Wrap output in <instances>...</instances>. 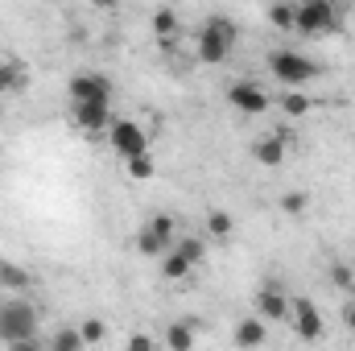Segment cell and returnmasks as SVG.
Listing matches in <instances>:
<instances>
[{
  "label": "cell",
  "mask_w": 355,
  "mask_h": 351,
  "mask_svg": "<svg viewBox=\"0 0 355 351\" xmlns=\"http://www.w3.org/2000/svg\"><path fill=\"white\" fill-rule=\"evenodd\" d=\"M236 33H240V25H236L232 17L211 12V17L202 21V29H198V42H194L198 62H202V67H219V62H227V58H232V46H236Z\"/></svg>",
  "instance_id": "cell-1"
},
{
  "label": "cell",
  "mask_w": 355,
  "mask_h": 351,
  "mask_svg": "<svg viewBox=\"0 0 355 351\" xmlns=\"http://www.w3.org/2000/svg\"><path fill=\"white\" fill-rule=\"evenodd\" d=\"M42 314L29 298H0V343H25V339H42Z\"/></svg>",
  "instance_id": "cell-2"
},
{
  "label": "cell",
  "mask_w": 355,
  "mask_h": 351,
  "mask_svg": "<svg viewBox=\"0 0 355 351\" xmlns=\"http://www.w3.org/2000/svg\"><path fill=\"white\" fill-rule=\"evenodd\" d=\"M178 236H182V232H178V219H174V215H166V211H157V215H149V219L137 228V240H132V244H137V252H141V257L162 261V257L174 248Z\"/></svg>",
  "instance_id": "cell-3"
},
{
  "label": "cell",
  "mask_w": 355,
  "mask_h": 351,
  "mask_svg": "<svg viewBox=\"0 0 355 351\" xmlns=\"http://www.w3.org/2000/svg\"><path fill=\"white\" fill-rule=\"evenodd\" d=\"M268 75L285 91H293V87H306L310 79H318V62H310L297 50H272L268 54Z\"/></svg>",
  "instance_id": "cell-4"
},
{
  "label": "cell",
  "mask_w": 355,
  "mask_h": 351,
  "mask_svg": "<svg viewBox=\"0 0 355 351\" xmlns=\"http://www.w3.org/2000/svg\"><path fill=\"white\" fill-rule=\"evenodd\" d=\"M67 95H71V108H112L116 87L99 71H75L71 83H67Z\"/></svg>",
  "instance_id": "cell-5"
},
{
  "label": "cell",
  "mask_w": 355,
  "mask_h": 351,
  "mask_svg": "<svg viewBox=\"0 0 355 351\" xmlns=\"http://www.w3.org/2000/svg\"><path fill=\"white\" fill-rule=\"evenodd\" d=\"M339 25V8L331 4V0H302L297 4V29L293 33H302V37H322V33H331Z\"/></svg>",
  "instance_id": "cell-6"
},
{
  "label": "cell",
  "mask_w": 355,
  "mask_h": 351,
  "mask_svg": "<svg viewBox=\"0 0 355 351\" xmlns=\"http://www.w3.org/2000/svg\"><path fill=\"white\" fill-rule=\"evenodd\" d=\"M107 145H112V153H116L120 162H128V157H137V153H149V132H145V124H137V120H112Z\"/></svg>",
  "instance_id": "cell-7"
},
{
  "label": "cell",
  "mask_w": 355,
  "mask_h": 351,
  "mask_svg": "<svg viewBox=\"0 0 355 351\" xmlns=\"http://www.w3.org/2000/svg\"><path fill=\"white\" fill-rule=\"evenodd\" d=\"M227 103H232V112H240V116H265L268 108H272V95H268L257 79H236V83L227 87Z\"/></svg>",
  "instance_id": "cell-8"
},
{
  "label": "cell",
  "mask_w": 355,
  "mask_h": 351,
  "mask_svg": "<svg viewBox=\"0 0 355 351\" xmlns=\"http://www.w3.org/2000/svg\"><path fill=\"white\" fill-rule=\"evenodd\" d=\"M289 323H293V335H297L302 343H318V339L327 335V318H322V310H318L310 298H293Z\"/></svg>",
  "instance_id": "cell-9"
},
{
  "label": "cell",
  "mask_w": 355,
  "mask_h": 351,
  "mask_svg": "<svg viewBox=\"0 0 355 351\" xmlns=\"http://www.w3.org/2000/svg\"><path fill=\"white\" fill-rule=\"evenodd\" d=\"M289 310H293V298L285 293L281 281H265L257 289V318H265L268 327L272 323H289Z\"/></svg>",
  "instance_id": "cell-10"
},
{
  "label": "cell",
  "mask_w": 355,
  "mask_h": 351,
  "mask_svg": "<svg viewBox=\"0 0 355 351\" xmlns=\"http://www.w3.org/2000/svg\"><path fill=\"white\" fill-rule=\"evenodd\" d=\"M285 157H289V137L285 132H261L257 141H252V162L257 166H265V170H277V166H285Z\"/></svg>",
  "instance_id": "cell-11"
},
{
  "label": "cell",
  "mask_w": 355,
  "mask_h": 351,
  "mask_svg": "<svg viewBox=\"0 0 355 351\" xmlns=\"http://www.w3.org/2000/svg\"><path fill=\"white\" fill-rule=\"evenodd\" d=\"M112 108H71V124L83 132V137H107L112 128Z\"/></svg>",
  "instance_id": "cell-12"
},
{
  "label": "cell",
  "mask_w": 355,
  "mask_h": 351,
  "mask_svg": "<svg viewBox=\"0 0 355 351\" xmlns=\"http://www.w3.org/2000/svg\"><path fill=\"white\" fill-rule=\"evenodd\" d=\"M265 339H268V323L265 318H257V314H248V318H240V323L232 327V343H236L240 351L265 348Z\"/></svg>",
  "instance_id": "cell-13"
},
{
  "label": "cell",
  "mask_w": 355,
  "mask_h": 351,
  "mask_svg": "<svg viewBox=\"0 0 355 351\" xmlns=\"http://www.w3.org/2000/svg\"><path fill=\"white\" fill-rule=\"evenodd\" d=\"M33 289V273L12 261H0V293L4 298H25Z\"/></svg>",
  "instance_id": "cell-14"
},
{
  "label": "cell",
  "mask_w": 355,
  "mask_h": 351,
  "mask_svg": "<svg viewBox=\"0 0 355 351\" xmlns=\"http://www.w3.org/2000/svg\"><path fill=\"white\" fill-rule=\"evenodd\" d=\"M277 112H281L285 120H306V116L314 112V95H310V91H302V87L281 91V95H277Z\"/></svg>",
  "instance_id": "cell-15"
},
{
  "label": "cell",
  "mask_w": 355,
  "mask_h": 351,
  "mask_svg": "<svg viewBox=\"0 0 355 351\" xmlns=\"http://www.w3.org/2000/svg\"><path fill=\"white\" fill-rule=\"evenodd\" d=\"M162 348L166 351H194V323L174 318V323L162 331Z\"/></svg>",
  "instance_id": "cell-16"
},
{
  "label": "cell",
  "mask_w": 355,
  "mask_h": 351,
  "mask_svg": "<svg viewBox=\"0 0 355 351\" xmlns=\"http://www.w3.org/2000/svg\"><path fill=\"white\" fill-rule=\"evenodd\" d=\"M174 252L182 261L190 264V268H198V264L207 261V236H194V232H182L174 240Z\"/></svg>",
  "instance_id": "cell-17"
},
{
  "label": "cell",
  "mask_w": 355,
  "mask_h": 351,
  "mask_svg": "<svg viewBox=\"0 0 355 351\" xmlns=\"http://www.w3.org/2000/svg\"><path fill=\"white\" fill-rule=\"evenodd\" d=\"M153 33H157L162 46H174L178 37H182V17H178L174 8H157L153 12Z\"/></svg>",
  "instance_id": "cell-18"
},
{
  "label": "cell",
  "mask_w": 355,
  "mask_h": 351,
  "mask_svg": "<svg viewBox=\"0 0 355 351\" xmlns=\"http://www.w3.org/2000/svg\"><path fill=\"white\" fill-rule=\"evenodd\" d=\"M232 232H236V219H232V211H223V207H211V211H207V240H232Z\"/></svg>",
  "instance_id": "cell-19"
},
{
  "label": "cell",
  "mask_w": 355,
  "mask_h": 351,
  "mask_svg": "<svg viewBox=\"0 0 355 351\" xmlns=\"http://www.w3.org/2000/svg\"><path fill=\"white\" fill-rule=\"evenodd\" d=\"M46 351H87V348L79 339V327H54L50 339H46Z\"/></svg>",
  "instance_id": "cell-20"
},
{
  "label": "cell",
  "mask_w": 355,
  "mask_h": 351,
  "mask_svg": "<svg viewBox=\"0 0 355 351\" xmlns=\"http://www.w3.org/2000/svg\"><path fill=\"white\" fill-rule=\"evenodd\" d=\"M21 87H25L21 62H17V58H0V99H4V95H17Z\"/></svg>",
  "instance_id": "cell-21"
},
{
  "label": "cell",
  "mask_w": 355,
  "mask_h": 351,
  "mask_svg": "<svg viewBox=\"0 0 355 351\" xmlns=\"http://www.w3.org/2000/svg\"><path fill=\"white\" fill-rule=\"evenodd\" d=\"M75 327H79V339H83V348H99V343L107 339V331H112V327H107L103 318H95V314H91V318H79Z\"/></svg>",
  "instance_id": "cell-22"
},
{
  "label": "cell",
  "mask_w": 355,
  "mask_h": 351,
  "mask_svg": "<svg viewBox=\"0 0 355 351\" xmlns=\"http://www.w3.org/2000/svg\"><path fill=\"white\" fill-rule=\"evenodd\" d=\"M268 25L281 29V33H293L297 29V4H272L268 8Z\"/></svg>",
  "instance_id": "cell-23"
},
{
  "label": "cell",
  "mask_w": 355,
  "mask_h": 351,
  "mask_svg": "<svg viewBox=\"0 0 355 351\" xmlns=\"http://www.w3.org/2000/svg\"><path fill=\"white\" fill-rule=\"evenodd\" d=\"M277 207H281L289 219H302V215L310 211V194H306V190H285V194L277 198Z\"/></svg>",
  "instance_id": "cell-24"
},
{
  "label": "cell",
  "mask_w": 355,
  "mask_h": 351,
  "mask_svg": "<svg viewBox=\"0 0 355 351\" xmlns=\"http://www.w3.org/2000/svg\"><path fill=\"white\" fill-rule=\"evenodd\" d=\"M124 174L132 178V182H149V178L157 174L153 153H137V157H128V162H124Z\"/></svg>",
  "instance_id": "cell-25"
},
{
  "label": "cell",
  "mask_w": 355,
  "mask_h": 351,
  "mask_svg": "<svg viewBox=\"0 0 355 351\" xmlns=\"http://www.w3.org/2000/svg\"><path fill=\"white\" fill-rule=\"evenodd\" d=\"M190 273H194V268H190V264L182 261V257H178L174 248H170V252L162 257V277H166V281H186Z\"/></svg>",
  "instance_id": "cell-26"
},
{
  "label": "cell",
  "mask_w": 355,
  "mask_h": 351,
  "mask_svg": "<svg viewBox=\"0 0 355 351\" xmlns=\"http://www.w3.org/2000/svg\"><path fill=\"white\" fill-rule=\"evenodd\" d=\"M124 351H162V343H157L149 331H132L128 343H124Z\"/></svg>",
  "instance_id": "cell-27"
},
{
  "label": "cell",
  "mask_w": 355,
  "mask_h": 351,
  "mask_svg": "<svg viewBox=\"0 0 355 351\" xmlns=\"http://www.w3.org/2000/svg\"><path fill=\"white\" fill-rule=\"evenodd\" d=\"M331 285H335V289H347V293H352V289H355V273L347 268V264H331Z\"/></svg>",
  "instance_id": "cell-28"
},
{
  "label": "cell",
  "mask_w": 355,
  "mask_h": 351,
  "mask_svg": "<svg viewBox=\"0 0 355 351\" xmlns=\"http://www.w3.org/2000/svg\"><path fill=\"white\" fill-rule=\"evenodd\" d=\"M4 351H46V343L42 339H25V343H8Z\"/></svg>",
  "instance_id": "cell-29"
},
{
  "label": "cell",
  "mask_w": 355,
  "mask_h": 351,
  "mask_svg": "<svg viewBox=\"0 0 355 351\" xmlns=\"http://www.w3.org/2000/svg\"><path fill=\"white\" fill-rule=\"evenodd\" d=\"M343 327H347V335L355 339V302H347V306H343Z\"/></svg>",
  "instance_id": "cell-30"
},
{
  "label": "cell",
  "mask_w": 355,
  "mask_h": 351,
  "mask_svg": "<svg viewBox=\"0 0 355 351\" xmlns=\"http://www.w3.org/2000/svg\"><path fill=\"white\" fill-rule=\"evenodd\" d=\"M0 120H4V99H0Z\"/></svg>",
  "instance_id": "cell-31"
}]
</instances>
